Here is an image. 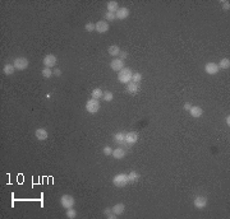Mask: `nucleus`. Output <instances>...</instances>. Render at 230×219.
Here are the masks:
<instances>
[{"instance_id":"dca6fc26","label":"nucleus","mask_w":230,"mask_h":219,"mask_svg":"<svg viewBox=\"0 0 230 219\" xmlns=\"http://www.w3.org/2000/svg\"><path fill=\"white\" fill-rule=\"evenodd\" d=\"M189 112H191L192 117L198 119V117L202 116V114H203V110H202L201 107H198V106H192V108L189 110Z\"/></svg>"},{"instance_id":"7ed1b4c3","label":"nucleus","mask_w":230,"mask_h":219,"mask_svg":"<svg viewBox=\"0 0 230 219\" xmlns=\"http://www.w3.org/2000/svg\"><path fill=\"white\" fill-rule=\"evenodd\" d=\"M74 204H76V200H74V198H73L72 195L65 194V195H63V196L60 198V205H61V207H63L64 209L73 208V207H74Z\"/></svg>"},{"instance_id":"72a5a7b5","label":"nucleus","mask_w":230,"mask_h":219,"mask_svg":"<svg viewBox=\"0 0 230 219\" xmlns=\"http://www.w3.org/2000/svg\"><path fill=\"white\" fill-rule=\"evenodd\" d=\"M52 74H54V75H56V77H60V75H61V70H60V69H54Z\"/></svg>"},{"instance_id":"9d476101","label":"nucleus","mask_w":230,"mask_h":219,"mask_svg":"<svg viewBox=\"0 0 230 219\" xmlns=\"http://www.w3.org/2000/svg\"><path fill=\"white\" fill-rule=\"evenodd\" d=\"M44 65L45 68H54L56 65V56L55 55H46L44 58Z\"/></svg>"},{"instance_id":"c9c22d12","label":"nucleus","mask_w":230,"mask_h":219,"mask_svg":"<svg viewBox=\"0 0 230 219\" xmlns=\"http://www.w3.org/2000/svg\"><path fill=\"white\" fill-rule=\"evenodd\" d=\"M191 108H192V105H191V103H188V102H187V103L184 105V110H185V111H189Z\"/></svg>"},{"instance_id":"c85d7f7f","label":"nucleus","mask_w":230,"mask_h":219,"mask_svg":"<svg viewBox=\"0 0 230 219\" xmlns=\"http://www.w3.org/2000/svg\"><path fill=\"white\" fill-rule=\"evenodd\" d=\"M116 17H115V13H110V12H107L106 14H105V19L106 21H114Z\"/></svg>"},{"instance_id":"2eb2a0df","label":"nucleus","mask_w":230,"mask_h":219,"mask_svg":"<svg viewBox=\"0 0 230 219\" xmlns=\"http://www.w3.org/2000/svg\"><path fill=\"white\" fill-rule=\"evenodd\" d=\"M125 154H127L125 149H123V148H116V149H113V154H111V156H113L115 159H121V158L125 157Z\"/></svg>"},{"instance_id":"6ab92c4d","label":"nucleus","mask_w":230,"mask_h":219,"mask_svg":"<svg viewBox=\"0 0 230 219\" xmlns=\"http://www.w3.org/2000/svg\"><path fill=\"white\" fill-rule=\"evenodd\" d=\"M107 52H109L110 56L115 58V56H119L120 49H119V46H116V45H111V46H109V49H107Z\"/></svg>"},{"instance_id":"5701e85b","label":"nucleus","mask_w":230,"mask_h":219,"mask_svg":"<svg viewBox=\"0 0 230 219\" xmlns=\"http://www.w3.org/2000/svg\"><path fill=\"white\" fill-rule=\"evenodd\" d=\"M102 94H104V92H102V89H101V88H95V89L91 92V96H92V98H93V100L102 98Z\"/></svg>"},{"instance_id":"f257e3e1","label":"nucleus","mask_w":230,"mask_h":219,"mask_svg":"<svg viewBox=\"0 0 230 219\" xmlns=\"http://www.w3.org/2000/svg\"><path fill=\"white\" fill-rule=\"evenodd\" d=\"M132 75H133V72H132L130 68H123L118 74V79H119L120 83L128 84L132 82Z\"/></svg>"},{"instance_id":"9b49d317","label":"nucleus","mask_w":230,"mask_h":219,"mask_svg":"<svg viewBox=\"0 0 230 219\" xmlns=\"http://www.w3.org/2000/svg\"><path fill=\"white\" fill-rule=\"evenodd\" d=\"M110 68L114 72H120L124 68V60L121 59H113L110 63Z\"/></svg>"},{"instance_id":"393cba45","label":"nucleus","mask_w":230,"mask_h":219,"mask_svg":"<svg viewBox=\"0 0 230 219\" xmlns=\"http://www.w3.org/2000/svg\"><path fill=\"white\" fill-rule=\"evenodd\" d=\"M113 98H114V94H113V92H110V91H106V92H104V94H102V100H104V101H106V102H110V101H113Z\"/></svg>"},{"instance_id":"f8f14e48","label":"nucleus","mask_w":230,"mask_h":219,"mask_svg":"<svg viewBox=\"0 0 230 219\" xmlns=\"http://www.w3.org/2000/svg\"><path fill=\"white\" fill-rule=\"evenodd\" d=\"M35 136H36V139H37V140L44 142V140H46V139H47L49 134H47V130H46V129L40 128V129H37V130L35 131Z\"/></svg>"},{"instance_id":"4c0bfd02","label":"nucleus","mask_w":230,"mask_h":219,"mask_svg":"<svg viewBox=\"0 0 230 219\" xmlns=\"http://www.w3.org/2000/svg\"><path fill=\"white\" fill-rule=\"evenodd\" d=\"M225 122H226V125H228V126L230 125V117H229V116H226V117H225Z\"/></svg>"},{"instance_id":"473e14b6","label":"nucleus","mask_w":230,"mask_h":219,"mask_svg":"<svg viewBox=\"0 0 230 219\" xmlns=\"http://www.w3.org/2000/svg\"><path fill=\"white\" fill-rule=\"evenodd\" d=\"M223 7H224V10H229L230 9V3L229 2H225V0H224V2H223Z\"/></svg>"},{"instance_id":"b1692460","label":"nucleus","mask_w":230,"mask_h":219,"mask_svg":"<svg viewBox=\"0 0 230 219\" xmlns=\"http://www.w3.org/2000/svg\"><path fill=\"white\" fill-rule=\"evenodd\" d=\"M219 68L220 69H229L230 68V60L226 58V59H221V61L219 63Z\"/></svg>"},{"instance_id":"a878e982","label":"nucleus","mask_w":230,"mask_h":219,"mask_svg":"<svg viewBox=\"0 0 230 219\" xmlns=\"http://www.w3.org/2000/svg\"><path fill=\"white\" fill-rule=\"evenodd\" d=\"M41 74H42L44 78H51V77L54 75V74H52V70L50 69V68H45V69H42Z\"/></svg>"},{"instance_id":"7c9ffc66","label":"nucleus","mask_w":230,"mask_h":219,"mask_svg":"<svg viewBox=\"0 0 230 219\" xmlns=\"http://www.w3.org/2000/svg\"><path fill=\"white\" fill-rule=\"evenodd\" d=\"M102 152H104L105 156H111V154H113V149H111L110 147H105Z\"/></svg>"},{"instance_id":"6e6552de","label":"nucleus","mask_w":230,"mask_h":219,"mask_svg":"<svg viewBox=\"0 0 230 219\" xmlns=\"http://www.w3.org/2000/svg\"><path fill=\"white\" fill-rule=\"evenodd\" d=\"M109 23H107L106 21H99L96 24H95V31L99 32V33H105L109 31Z\"/></svg>"},{"instance_id":"39448f33","label":"nucleus","mask_w":230,"mask_h":219,"mask_svg":"<svg viewBox=\"0 0 230 219\" xmlns=\"http://www.w3.org/2000/svg\"><path fill=\"white\" fill-rule=\"evenodd\" d=\"M13 65H14L17 70H26L28 68V60L26 58H17L13 61Z\"/></svg>"},{"instance_id":"aec40b11","label":"nucleus","mask_w":230,"mask_h":219,"mask_svg":"<svg viewBox=\"0 0 230 219\" xmlns=\"http://www.w3.org/2000/svg\"><path fill=\"white\" fill-rule=\"evenodd\" d=\"M124 209H125V207H124V204H121V203H119V204H115L114 207L111 208L113 213H115L116 215H120V214H123Z\"/></svg>"},{"instance_id":"0eeeda50","label":"nucleus","mask_w":230,"mask_h":219,"mask_svg":"<svg viewBox=\"0 0 230 219\" xmlns=\"http://www.w3.org/2000/svg\"><path fill=\"white\" fill-rule=\"evenodd\" d=\"M207 198L205 196H196L194 200H193V205L197 208V209H203L207 207Z\"/></svg>"},{"instance_id":"423d86ee","label":"nucleus","mask_w":230,"mask_h":219,"mask_svg":"<svg viewBox=\"0 0 230 219\" xmlns=\"http://www.w3.org/2000/svg\"><path fill=\"white\" fill-rule=\"evenodd\" d=\"M219 70H220V68H219V65L216 64V63H207V64L205 65V72H206L208 75H215V74H218Z\"/></svg>"},{"instance_id":"ddd939ff","label":"nucleus","mask_w":230,"mask_h":219,"mask_svg":"<svg viewBox=\"0 0 230 219\" xmlns=\"http://www.w3.org/2000/svg\"><path fill=\"white\" fill-rule=\"evenodd\" d=\"M128 16H129V9L125 8V7H124V8H119L118 12L115 13L116 19H120V21H123V19L128 18Z\"/></svg>"},{"instance_id":"cd10ccee","label":"nucleus","mask_w":230,"mask_h":219,"mask_svg":"<svg viewBox=\"0 0 230 219\" xmlns=\"http://www.w3.org/2000/svg\"><path fill=\"white\" fill-rule=\"evenodd\" d=\"M141 80H142V74L141 73H133L132 82H134V83H139Z\"/></svg>"},{"instance_id":"f3484780","label":"nucleus","mask_w":230,"mask_h":219,"mask_svg":"<svg viewBox=\"0 0 230 219\" xmlns=\"http://www.w3.org/2000/svg\"><path fill=\"white\" fill-rule=\"evenodd\" d=\"M127 91H128L130 94L138 93V91H139L138 83H134V82H130V83H128V84H127Z\"/></svg>"},{"instance_id":"20e7f679","label":"nucleus","mask_w":230,"mask_h":219,"mask_svg":"<svg viewBox=\"0 0 230 219\" xmlns=\"http://www.w3.org/2000/svg\"><path fill=\"white\" fill-rule=\"evenodd\" d=\"M86 110L90 112V114H97L99 112V110H100V102L97 101V100H88L87 102H86Z\"/></svg>"},{"instance_id":"a211bd4d","label":"nucleus","mask_w":230,"mask_h":219,"mask_svg":"<svg viewBox=\"0 0 230 219\" xmlns=\"http://www.w3.org/2000/svg\"><path fill=\"white\" fill-rule=\"evenodd\" d=\"M106 8H107V12H110V13H116L118 9H119V4H118V2H115V0H111V2L107 3Z\"/></svg>"},{"instance_id":"f03ea898","label":"nucleus","mask_w":230,"mask_h":219,"mask_svg":"<svg viewBox=\"0 0 230 219\" xmlns=\"http://www.w3.org/2000/svg\"><path fill=\"white\" fill-rule=\"evenodd\" d=\"M113 184H114L116 187H124L125 185L129 184L128 175H125V173H119V175H116L114 179H113Z\"/></svg>"},{"instance_id":"bb28decb","label":"nucleus","mask_w":230,"mask_h":219,"mask_svg":"<svg viewBox=\"0 0 230 219\" xmlns=\"http://www.w3.org/2000/svg\"><path fill=\"white\" fill-rule=\"evenodd\" d=\"M66 217H68L69 219H74V218L77 217V212H76L73 208L66 209Z\"/></svg>"},{"instance_id":"4468645a","label":"nucleus","mask_w":230,"mask_h":219,"mask_svg":"<svg viewBox=\"0 0 230 219\" xmlns=\"http://www.w3.org/2000/svg\"><path fill=\"white\" fill-rule=\"evenodd\" d=\"M114 142H115L116 144H119V145H125V144H127V143H125V133H123V131L116 133V134L114 135Z\"/></svg>"},{"instance_id":"e433bc0d","label":"nucleus","mask_w":230,"mask_h":219,"mask_svg":"<svg viewBox=\"0 0 230 219\" xmlns=\"http://www.w3.org/2000/svg\"><path fill=\"white\" fill-rule=\"evenodd\" d=\"M111 212H113V210H111V208H106V209L104 210V214H105V215H107V214L111 213Z\"/></svg>"},{"instance_id":"f704fd0d","label":"nucleus","mask_w":230,"mask_h":219,"mask_svg":"<svg viewBox=\"0 0 230 219\" xmlns=\"http://www.w3.org/2000/svg\"><path fill=\"white\" fill-rule=\"evenodd\" d=\"M106 217H107V218H109V219H115V218H116L118 215H116L115 213H113V212H111V213H109V214H107Z\"/></svg>"},{"instance_id":"1a4fd4ad","label":"nucleus","mask_w":230,"mask_h":219,"mask_svg":"<svg viewBox=\"0 0 230 219\" xmlns=\"http://www.w3.org/2000/svg\"><path fill=\"white\" fill-rule=\"evenodd\" d=\"M138 142V134L136 131H129L125 134V143L128 145H133Z\"/></svg>"},{"instance_id":"4be33fe9","label":"nucleus","mask_w":230,"mask_h":219,"mask_svg":"<svg viewBox=\"0 0 230 219\" xmlns=\"http://www.w3.org/2000/svg\"><path fill=\"white\" fill-rule=\"evenodd\" d=\"M14 70H16V68H14V65H13V64H7V65H4V68H3V72H4L5 75H12V74H14Z\"/></svg>"},{"instance_id":"c756f323","label":"nucleus","mask_w":230,"mask_h":219,"mask_svg":"<svg viewBox=\"0 0 230 219\" xmlns=\"http://www.w3.org/2000/svg\"><path fill=\"white\" fill-rule=\"evenodd\" d=\"M85 30H86L87 32H92V31H95V23H87V24L85 26Z\"/></svg>"},{"instance_id":"412c9836","label":"nucleus","mask_w":230,"mask_h":219,"mask_svg":"<svg viewBox=\"0 0 230 219\" xmlns=\"http://www.w3.org/2000/svg\"><path fill=\"white\" fill-rule=\"evenodd\" d=\"M128 180H129V184H136L139 180V175L136 171H132L128 173Z\"/></svg>"},{"instance_id":"2f4dec72","label":"nucleus","mask_w":230,"mask_h":219,"mask_svg":"<svg viewBox=\"0 0 230 219\" xmlns=\"http://www.w3.org/2000/svg\"><path fill=\"white\" fill-rule=\"evenodd\" d=\"M119 58H120L121 60L127 59V58H128V52H125V51H120V54H119Z\"/></svg>"}]
</instances>
